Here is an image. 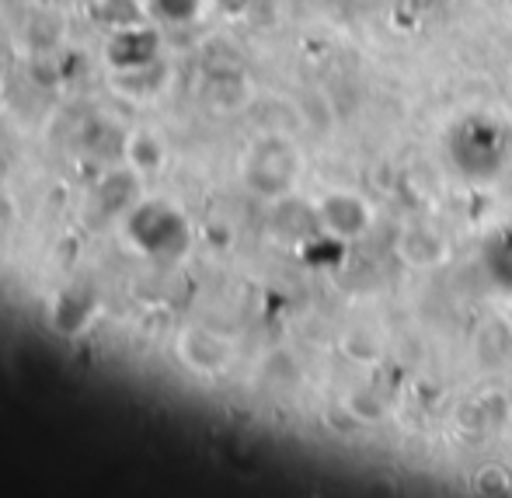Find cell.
I'll return each mask as SVG.
<instances>
[{"instance_id":"obj_6","label":"cell","mask_w":512,"mask_h":498,"mask_svg":"<svg viewBox=\"0 0 512 498\" xmlns=\"http://www.w3.org/2000/svg\"><path fill=\"white\" fill-rule=\"evenodd\" d=\"M182 356L192 370H203V356H209V370L220 373L223 366L230 363L234 352H230V345L223 342V338L209 335V331H189V335L182 338Z\"/></svg>"},{"instance_id":"obj_2","label":"cell","mask_w":512,"mask_h":498,"mask_svg":"<svg viewBox=\"0 0 512 498\" xmlns=\"http://www.w3.org/2000/svg\"><path fill=\"white\" fill-rule=\"evenodd\" d=\"M300 175V150L293 147V140L286 136H262V140L251 147L248 154V168L244 178L258 196L279 199L297 185Z\"/></svg>"},{"instance_id":"obj_4","label":"cell","mask_w":512,"mask_h":498,"mask_svg":"<svg viewBox=\"0 0 512 498\" xmlns=\"http://www.w3.org/2000/svg\"><path fill=\"white\" fill-rule=\"evenodd\" d=\"M394 251H398L408 265H415V269H432V265L446 262V255H450V244H446V237L439 234V230H432V227H408V230H401V234H398Z\"/></svg>"},{"instance_id":"obj_7","label":"cell","mask_w":512,"mask_h":498,"mask_svg":"<svg viewBox=\"0 0 512 498\" xmlns=\"http://www.w3.org/2000/svg\"><path fill=\"white\" fill-rule=\"evenodd\" d=\"M474 485H478L481 492H509L512 478L506 471H499V467H485V471L474 474Z\"/></svg>"},{"instance_id":"obj_1","label":"cell","mask_w":512,"mask_h":498,"mask_svg":"<svg viewBox=\"0 0 512 498\" xmlns=\"http://www.w3.org/2000/svg\"><path fill=\"white\" fill-rule=\"evenodd\" d=\"M446 150H450V164L467 182H495L512 157V133L499 119L471 115L450 129Z\"/></svg>"},{"instance_id":"obj_5","label":"cell","mask_w":512,"mask_h":498,"mask_svg":"<svg viewBox=\"0 0 512 498\" xmlns=\"http://www.w3.org/2000/svg\"><path fill=\"white\" fill-rule=\"evenodd\" d=\"M481 262H485L488 279L495 286H502L506 293H512V223L488 234L485 248H481Z\"/></svg>"},{"instance_id":"obj_3","label":"cell","mask_w":512,"mask_h":498,"mask_svg":"<svg viewBox=\"0 0 512 498\" xmlns=\"http://www.w3.org/2000/svg\"><path fill=\"white\" fill-rule=\"evenodd\" d=\"M317 216H321V223L335 237H363L373 223L370 206L359 196H352V192H331V196L321 202Z\"/></svg>"}]
</instances>
